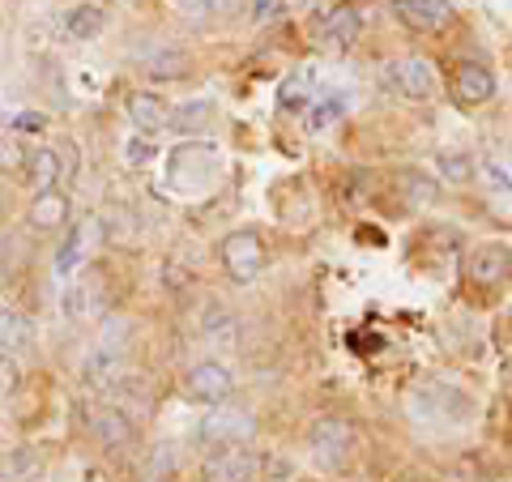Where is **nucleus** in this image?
<instances>
[{
  "mask_svg": "<svg viewBox=\"0 0 512 482\" xmlns=\"http://www.w3.org/2000/svg\"><path fill=\"white\" fill-rule=\"evenodd\" d=\"M201 444L210 448H244L248 440H256V414L239 410V406H222V410H210L197 427Z\"/></svg>",
  "mask_w": 512,
  "mask_h": 482,
  "instance_id": "obj_1",
  "label": "nucleus"
},
{
  "mask_svg": "<svg viewBox=\"0 0 512 482\" xmlns=\"http://www.w3.org/2000/svg\"><path fill=\"white\" fill-rule=\"evenodd\" d=\"M308 448L320 470H338V465L350 457V448H355V427L346 419H316L312 431H308Z\"/></svg>",
  "mask_w": 512,
  "mask_h": 482,
  "instance_id": "obj_2",
  "label": "nucleus"
},
{
  "mask_svg": "<svg viewBox=\"0 0 512 482\" xmlns=\"http://www.w3.org/2000/svg\"><path fill=\"white\" fill-rule=\"evenodd\" d=\"M222 265H227V273L235 282H252L256 273L269 265L261 231H235V235L222 239Z\"/></svg>",
  "mask_w": 512,
  "mask_h": 482,
  "instance_id": "obj_3",
  "label": "nucleus"
},
{
  "mask_svg": "<svg viewBox=\"0 0 512 482\" xmlns=\"http://www.w3.org/2000/svg\"><path fill=\"white\" fill-rule=\"evenodd\" d=\"M235 380H231V367H222L214 359L205 363H192L184 372V397L188 401H201V406H222L231 397Z\"/></svg>",
  "mask_w": 512,
  "mask_h": 482,
  "instance_id": "obj_4",
  "label": "nucleus"
},
{
  "mask_svg": "<svg viewBox=\"0 0 512 482\" xmlns=\"http://www.w3.org/2000/svg\"><path fill=\"white\" fill-rule=\"evenodd\" d=\"M205 482H256L261 478V453L252 448H214V457L201 470Z\"/></svg>",
  "mask_w": 512,
  "mask_h": 482,
  "instance_id": "obj_5",
  "label": "nucleus"
},
{
  "mask_svg": "<svg viewBox=\"0 0 512 482\" xmlns=\"http://www.w3.org/2000/svg\"><path fill=\"white\" fill-rule=\"evenodd\" d=\"M111 329H116V320H111ZM103 333V342L90 350L86 363H82V380L86 384H111L120 372H124V363H128V342H124V333Z\"/></svg>",
  "mask_w": 512,
  "mask_h": 482,
  "instance_id": "obj_6",
  "label": "nucleus"
},
{
  "mask_svg": "<svg viewBox=\"0 0 512 482\" xmlns=\"http://www.w3.org/2000/svg\"><path fill=\"white\" fill-rule=\"evenodd\" d=\"M214 171V146L205 141H184L171 150V184L175 188H197Z\"/></svg>",
  "mask_w": 512,
  "mask_h": 482,
  "instance_id": "obj_7",
  "label": "nucleus"
},
{
  "mask_svg": "<svg viewBox=\"0 0 512 482\" xmlns=\"http://www.w3.org/2000/svg\"><path fill=\"white\" fill-rule=\"evenodd\" d=\"M90 436L99 448H107V453H120V448L137 440V427L120 406H99L90 414Z\"/></svg>",
  "mask_w": 512,
  "mask_h": 482,
  "instance_id": "obj_8",
  "label": "nucleus"
},
{
  "mask_svg": "<svg viewBox=\"0 0 512 482\" xmlns=\"http://www.w3.org/2000/svg\"><path fill=\"white\" fill-rule=\"evenodd\" d=\"M393 13L397 22L419 30V35H436V30L453 22V5L448 0H393Z\"/></svg>",
  "mask_w": 512,
  "mask_h": 482,
  "instance_id": "obj_9",
  "label": "nucleus"
},
{
  "mask_svg": "<svg viewBox=\"0 0 512 482\" xmlns=\"http://www.w3.org/2000/svg\"><path fill=\"white\" fill-rule=\"evenodd\" d=\"M491 94H495V73L487 69V64H478V60L457 64V73H453V99L461 107H483Z\"/></svg>",
  "mask_w": 512,
  "mask_h": 482,
  "instance_id": "obj_10",
  "label": "nucleus"
},
{
  "mask_svg": "<svg viewBox=\"0 0 512 482\" xmlns=\"http://www.w3.org/2000/svg\"><path fill=\"white\" fill-rule=\"evenodd\" d=\"M466 273H470V282H478V286H504V282L512 278V252H508L504 244H483V248H474Z\"/></svg>",
  "mask_w": 512,
  "mask_h": 482,
  "instance_id": "obj_11",
  "label": "nucleus"
},
{
  "mask_svg": "<svg viewBox=\"0 0 512 482\" xmlns=\"http://www.w3.org/2000/svg\"><path fill=\"white\" fill-rule=\"evenodd\" d=\"M393 82L406 99H431L436 94V64L427 56H406L393 64Z\"/></svg>",
  "mask_w": 512,
  "mask_h": 482,
  "instance_id": "obj_12",
  "label": "nucleus"
},
{
  "mask_svg": "<svg viewBox=\"0 0 512 482\" xmlns=\"http://www.w3.org/2000/svg\"><path fill=\"white\" fill-rule=\"evenodd\" d=\"M128 120H133L141 133H163V128L171 124V107H167L163 94L133 90V94H128Z\"/></svg>",
  "mask_w": 512,
  "mask_h": 482,
  "instance_id": "obj_13",
  "label": "nucleus"
},
{
  "mask_svg": "<svg viewBox=\"0 0 512 482\" xmlns=\"http://www.w3.org/2000/svg\"><path fill=\"white\" fill-rule=\"evenodd\" d=\"M26 222L35 231H60L64 222H69V197H64L60 188H39L26 210Z\"/></svg>",
  "mask_w": 512,
  "mask_h": 482,
  "instance_id": "obj_14",
  "label": "nucleus"
},
{
  "mask_svg": "<svg viewBox=\"0 0 512 482\" xmlns=\"http://www.w3.org/2000/svg\"><path fill=\"white\" fill-rule=\"evenodd\" d=\"M103 303H107V286H103V278H99V269H86V278L73 282L69 295H64V308H69L73 320L94 316V312L103 308Z\"/></svg>",
  "mask_w": 512,
  "mask_h": 482,
  "instance_id": "obj_15",
  "label": "nucleus"
},
{
  "mask_svg": "<svg viewBox=\"0 0 512 482\" xmlns=\"http://www.w3.org/2000/svg\"><path fill=\"white\" fill-rule=\"evenodd\" d=\"M359 26H363V18H359V9H350V5H333L325 18H320V43L325 47H350L359 39Z\"/></svg>",
  "mask_w": 512,
  "mask_h": 482,
  "instance_id": "obj_16",
  "label": "nucleus"
},
{
  "mask_svg": "<svg viewBox=\"0 0 512 482\" xmlns=\"http://www.w3.org/2000/svg\"><path fill=\"white\" fill-rule=\"evenodd\" d=\"M43 478V453L39 448H13V453L0 457V482H39Z\"/></svg>",
  "mask_w": 512,
  "mask_h": 482,
  "instance_id": "obj_17",
  "label": "nucleus"
},
{
  "mask_svg": "<svg viewBox=\"0 0 512 482\" xmlns=\"http://www.w3.org/2000/svg\"><path fill=\"white\" fill-rule=\"evenodd\" d=\"M278 103L282 111H308L316 103V73L303 64V69H291V77L282 82L278 90Z\"/></svg>",
  "mask_w": 512,
  "mask_h": 482,
  "instance_id": "obj_18",
  "label": "nucleus"
},
{
  "mask_svg": "<svg viewBox=\"0 0 512 482\" xmlns=\"http://www.w3.org/2000/svg\"><path fill=\"white\" fill-rule=\"evenodd\" d=\"M103 26H107V13L99 5H77L69 18H64V35L73 43H90V39L103 35Z\"/></svg>",
  "mask_w": 512,
  "mask_h": 482,
  "instance_id": "obj_19",
  "label": "nucleus"
},
{
  "mask_svg": "<svg viewBox=\"0 0 512 482\" xmlns=\"http://www.w3.org/2000/svg\"><path fill=\"white\" fill-rule=\"evenodd\" d=\"M402 197H406L410 210H427V205H436V201H440V184L431 180L427 171L406 167V171H402Z\"/></svg>",
  "mask_w": 512,
  "mask_h": 482,
  "instance_id": "obj_20",
  "label": "nucleus"
},
{
  "mask_svg": "<svg viewBox=\"0 0 512 482\" xmlns=\"http://www.w3.org/2000/svg\"><path fill=\"white\" fill-rule=\"evenodd\" d=\"M141 69H146V77H154V82H175V77L188 73V56L180 47H158V52L141 60Z\"/></svg>",
  "mask_w": 512,
  "mask_h": 482,
  "instance_id": "obj_21",
  "label": "nucleus"
},
{
  "mask_svg": "<svg viewBox=\"0 0 512 482\" xmlns=\"http://www.w3.org/2000/svg\"><path fill=\"white\" fill-rule=\"evenodd\" d=\"M210 120H214V103L210 99H192L180 111H171V124L167 128H175V133H184V137H197V133L210 128Z\"/></svg>",
  "mask_w": 512,
  "mask_h": 482,
  "instance_id": "obj_22",
  "label": "nucleus"
},
{
  "mask_svg": "<svg viewBox=\"0 0 512 482\" xmlns=\"http://www.w3.org/2000/svg\"><path fill=\"white\" fill-rule=\"evenodd\" d=\"M30 342H35V325H30V316L18 312V308H0V346L22 350Z\"/></svg>",
  "mask_w": 512,
  "mask_h": 482,
  "instance_id": "obj_23",
  "label": "nucleus"
},
{
  "mask_svg": "<svg viewBox=\"0 0 512 482\" xmlns=\"http://www.w3.org/2000/svg\"><path fill=\"white\" fill-rule=\"evenodd\" d=\"M90 235H94V222H77L73 235L64 239V248L56 252V269H60V273H73V269H77V261H82V256H86Z\"/></svg>",
  "mask_w": 512,
  "mask_h": 482,
  "instance_id": "obj_24",
  "label": "nucleus"
},
{
  "mask_svg": "<svg viewBox=\"0 0 512 482\" xmlns=\"http://www.w3.org/2000/svg\"><path fill=\"white\" fill-rule=\"evenodd\" d=\"M436 171H444V180L453 184H470L474 180V154L470 150H440L436 154Z\"/></svg>",
  "mask_w": 512,
  "mask_h": 482,
  "instance_id": "obj_25",
  "label": "nucleus"
},
{
  "mask_svg": "<svg viewBox=\"0 0 512 482\" xmlns=\"http://www.w3.org/2000/svg\"><path fill=\"white\" fill-rule=\"evenodd\" d=\"M60 180V154L56 150H39V154H30V184L39 188H56Z\"/></svg>",
  "mask_w": 512,
  "mask_h": 482,
  "instance_id": "obj_26",
  "label": "nucleus"
},
{
  "mask_svg": "<svg viewBox=\"0 0 512 482\" xmlns=\"http://www.w3.org/2000/svg\"><path fill=\"white\" fill-rule=\"evenodd\" d=\"M342 111H346V99H342V94H329V99H316V103L308 107V128H312V133H325L329 124H338Z\"/></svg>",
  "mask_w": 512,
  "mask_h": 482,
  "instance_id": "obj_27",
  "label": "nucleus"
},
{
  "mask_svg": "<svg viewBox=\"0 0 512 482\" xmlns=\"http://www.w3.org/2000/svg\"><path fill=\"white\" fill-rule=\"evenodd\" d=\"M201 325H205V337H210V342H218V346H231L235 342V320H231V312L210 308Z\"/></svg>",
  "mask_w": 512,
  "mask_h": 482,
  "instance_id": "obj_28",
  "label": "nucleus"
},
{
  "mask_svg": "<svg viewBox=\"0 0 512 482\" xmlns=\"http://www.w3.org/2000/svg\"><path fill=\"white\" fill-rule=\"evenodd\" d=\"M18 380H22V372H18V363L13 359H5L0 355V406L13 397V389H18Z\"/></svg>",
  "mask_w": 512,
  "mask_h": 482,
  "instance_id": "obj_29",
  "label": "nucleus"
},
{
  "mask_svg": "<svg viewBox=\"0 0 512 482\" xmlns=\"http://www.w3.org/2000/svg\"><path fill=\"white\" fill-rule=\"evenodd\" d=\"M175 9H180L184 18H210L214 9H222V0H175Z\"/></svg>",
  "mask_w": 512,
  "mask_h": 482,
  "instance_id": "obj_30",
  "label": "nucleus"
},
{
  "mask_svg": "<svg viewBox=\"0 0 512 482\" xmlns=\"http://www.w3.org/2000/svg\"><path fill=\"white\" fill-rule=\"evenodd\" d=\"M282 9H286L282 0H252V18H256V22H269V18H278Z\"/></svg>",
  "mask_w": 512,
  "mask_h": 482,
  "instance_id": "obj_31",
  "label": "nucleus"
},
{
  "mask_svg": "<svg viewBox=\"0 0 512 482\" xmlns=\"http://www.w3.org/2000/svg\"><path fill=\"white\" fill-rule=\"evenodd\" d=\"M13 128H26V133H39L43 120H39V116H18V120H13Z\"/></svg>",
  "mask_w": 512,
  "mask_h": 482,
  "instance_id": "obj_32",
  "label": "nucleus"
},
{
  "mask_svg": "<svg viewBox=\"0 0 512 482\" xmlns=\"http://www.w3.org/2000/svg\"><path fill=\"white\" fill-rule=\"evenodd\" d=\"M504 333H508V342H512V308H508V320H504Z\"/></svg>",
  "mask_w": 512,
  "mask_h": 482,
  "instance_id": "obj_33",
  "label": "nucleus"
},
{
  "mask_svg": "<svg viewBox=\"0 0 512 482\" xmlns=\"http://www.w3.org/2000/svg\"><path fill=\"white\" fill-rule=\"evenodd\" d=\"M282 5H286V9H295V5H308V0H282Z\"/></svg>",
  "mask_w": 512,
  "mask_h": 482,
  "instance_id": "obj_34",
  "label": "nucleus"
},
{
  "mask_svg": "<svg viewBox=\"0 0 512 482\" xmlns=\"http://www.w3.org/2000/svg\"><path fill=\"white\" fill-rule=\"evenodd\" d=\"M0 210H5V184H0Z\"/></svg>",
  "mask_w": 512,
  "mask_h": 482,
  "instance_id": "obj_35",
  "label": "nucleus"
},
{
  "mask_svg": "<svg viewBox=\"0 0 512 482\" xmlns=\"http://www.w3.org/2000/svg\"><path fill=\"white\" fill-rule=\"evenodd\" d=\"M495 482H512V474H504V478H495Z\"/></svg>",
  "mask_w": 512,
  "mask_h": 482,
  "instance_id": "obj_36",
  "label": "nucleus"
}]
</instances>
